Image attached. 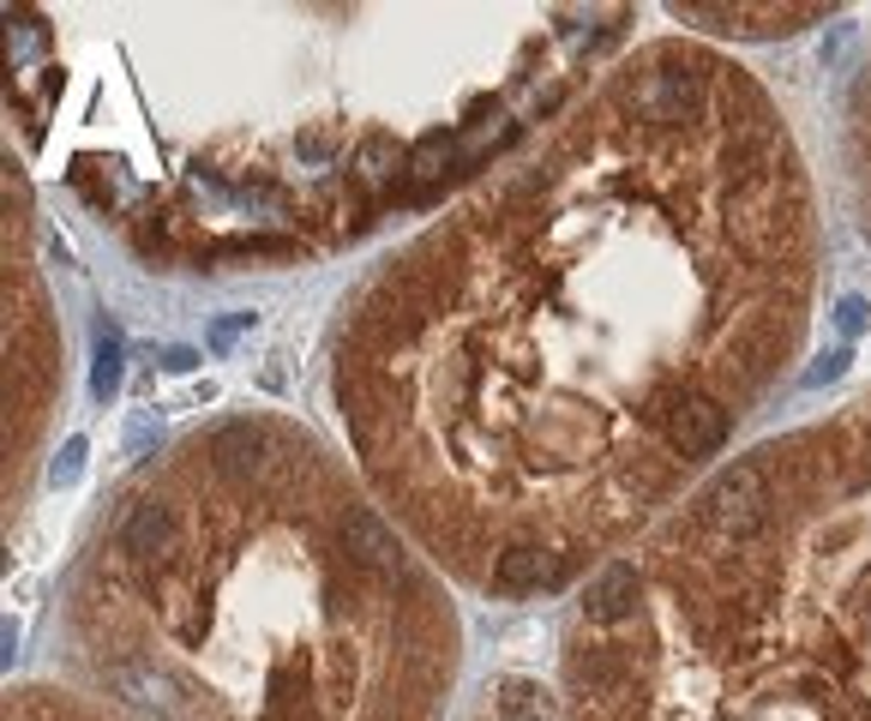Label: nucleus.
Here are the masks:
<instances>
[{
  "mask_svg": "<svg viewBox=\"0 0 871 721\" xmlns=\"http://www.w3.org/2000/svg\"><path fill=\"white\" fill-rule=\"evenodd\" d=\"M619 97L637 121H691L710 102V67L703 60H679V55H656L649 67H637L625 79Z\"/></svg>",
  "mask_w": 871,
  "mask_h": 721,
  "instance_id": "f257e3e1",
  "label": "nucleus"
},
{
  "mask_svg": "<svg viewBox=\"0 0 871 721\" xmlns=\"http://www.w3.org/2000/svg\"><path fill=\"white\" fill-rule=\"evenodd\" d=\"M644 428H656L679 457H710L727 440V409L691 385H661L644 403Z\"/></svg>",
  "mask_w": 871,
  "mask_h": 721,
  "instance_id": "f03ea898",
  "label": "nucleus"
},
{
  "mask_svg": "<svg viewBox=\"0 0 871 721\" xmlns=\"http://www.w3.org/2000/svg\"><path fill=\"white\" fill-rule=\"evenodd\" d=\"M703 518H710L727 541L758 535L763 523H770V487H763V469H758V463H739V469H727L722 481L703 493Z\"/></svg>",
  "mask_w": 871,
  "mask_h": 721,
  "instance_id": "7ed1b4c3",
  "label": "nucleus"
},
{
  "mask_svg": "<svg viewBox=\"0 0 871 721\" xmlns=\"http://www.w3.org/2000/svg\"><path fill=\"white\" fill-rule=\"evenodd\" d=\"M566 572H571L566 553H554L547 541H535V535L499 547V559H493V584L499 589H554V584H566Z\"/></svg>",
  "mask_w": 871,
  "mask_h": 721,
  "instance_id": "20e7f679",
  "label": "nucleus"
},
{
  "mask_svg": "<svg viewBox=\"0 0 871 721\" xmlns=\"http://www.w3.org/2000/svg\"><path fill=\"white\" fill-rule=\"evenodd\" d=\"M337 541H343V553H349V565H361V572H373V577H391L397 565H403V547H397L391 523L373 518V511H349V518L337 523Z\"/></svg>",
  "mask_w": 871,
  "mask_h": 721,
  "instance_id": "39448f33",
  "label": "nucleus"
},
{
  "mask_svg": "<svg viewBox=\"0 0 871 721\" xmlns=\"http://www.w3.org/2000/svg\"><path fill=\"white\" fill-rule=\"evenodd\" d=\"M121 547H126V559H138V565H157L163 553H175V506L138 499L121 523Z\"/></svg>",
  "mask_w": 871,
  "mask_h": 721,
  "instance_id": "423d86ee",
  "label": "nucleus"
},
{
  "mask_svg": "<svg viewBox=\"0 0 871 721\" xmlns=\"http://www.w3.org/2000/svg\"><path fill=\"white\" fill-rule=\"evenodd\" d=\"M265 457H271V428H259V421H228V428L211 440V463L223 475H235V481L259 475Z\"/></svg>",
  "mask_w": 871,
  "mask_h": 721,
  "instance_id": "0eeeda50",
  "label": "nucleus"
},
{
  "mask_svg": "<svg viewBox=\"0 0 871 721\" xmlns=\"http://www.w3.org/2000/svg\"><path fill=\"white\" fill-rule=\"evenodd\" d=\"M625 613H637V572L632 565H601L583 589V620L595 625H619Z\"/></svg>",
  "mask_w": 871,
  "mask_h": 721,
  "instance_id": "6e6552de",
  "label": "nucleus"
},
{
  "mask_svg": "<svg viewBox=\"0 0 871 721\" xmlns=\"http://www.w3.org/2000/svg\"><path fill=\"white\" fill-rule=\"evenodd\" d=\"M457 157V133H427L415 151H409V163H403V192H415L421 180H433V175H445V163Z\"/></svg>",
  "mask_w": 871,
  "mask_h": 721,
  "instance_id": "1a4fd4ad",
  "label": "nucleus"
},
{
  "mask_svg": "<svg viewBox=\"0 0 871 721\" xmlns=\"http://www.w3.org/2000/svg\"><path fill=\"white\" fill-rule=\"evenodd\" d=\"M91 391H97V397H114V391H121V331H114V325H102V331H97Z\"/></svg>",
  "mask_w": 871,
  "mask_h": 721,
  "instance_id": "9d476101",
  "label": "nucleus"
},
{
  "mask_svg": "<svg viewBox=\"0 0 871 721\" xmlns=\"http://www.w3.org/2000/svg\"><path fill=\"white\" fill-rule=\"evenodd\" d=\"M391 169H397V145L386 133H367L361 151H355V180H361V187H379Z\"/></svg>",
  "mask_w": 871,
  "mask_h": 721,
  "instance_id": "9b49d317",
  "label": "nucleus"
},
{
  "mask_svg": "<svg viewBox=\"0 0 871 721\" xmlns=\"http://www.w3.org/2000/svg\"><path fill=\"white\" fill-rule=\"evenodd\" d=\"M79 475H85V440H67V445H60V457L48 463V481H55V487H72Z\"/></svg>",
  "mask_w": 871,
  "mask_h": 721,
  "instance_id": "f8f14e48",
  "label": "nucleus"
},
{
  "mask_svg": "<svg viewBox=\"0 0 871 721\" xmlns=\"http://www.w3.org/2000/svg\"><path fill=\"white\" fill-rule=\"evenodd\" d=\"M836 325H841V331H848V337H860V331L871 325V307L860 301V295H848V301H841V307H836Z\"/></svg>",
  "mask_w": 871,
  "mask_h": 721,
  "instance_id": "ddd939ff",
  "label": "nucleus"
},
{
  "mask_svg": "<svg viewBox=\"0 0 871 721\" xmlns=\"http://www.w3.org/2000/svg\"><path fill=\"white\" fill-rule=\"evenodd\" d=\"M841 367H848V350H836V355H824V360H817V367H812V373H805V385H824V379H836V373H841Z\"/></svg>",
  "mask_w": 871,
  "mask_h": 721,
  "instance_id": "4468645a",
  "label": "nucleus"
},
{
  "mask_svg": "<svg viewBox=\"0 0 871 721\" xmlns=\"http://www.w3.org/2000/svg\"><path fill=\"white\" fill-rule=\"evenodd\" d=\"M331 151H337V138H331V133H306V138H301V157H306V163H325Z\"/></svg>",
  "mask_w": 871,
  "mask_h": 721,
  "instance_id": "2eb2a0df",
  "label": "nucleus"
},
{
  "mask_svg": "<svg viewBox=\"0 0 871 721\" xmlns=\"http://www.w3.org/2000/svg\"><path fill=\"white\" fill-rule=\"evenodd\" d=\"M247 325H253V313H241V319H223V325L211 331V343H216V350H223V343H228V337H241V331H247Z\"/></svg>",
  "mask_w": 871,
  "mask_h": 721,
  "instance_id": "dca6fc26",
  "label": "nucleus"
},
{
  "mask_svg": "<svg viewBox=\"0 0 871 721\" xmlns=\"http://www.w3.org/2000/svg\"><path fill=\"white\" fill-rule=\"evenodd\" d=\"M157 433H163V428H157V421H150V415L138 421V428H133V457H138V451H145L150 440H157Z\"/></svg>",
  "mask_w": 871,
  "mask_h": 721,
  "instance_id": "f3484780",
  "label": "nucleus"
},
{
  "mask_svg": "<svg viewBox=\"0 0 871 721\" xmlns=\"http://www.w3.org/2000/svg\"><path fill=\"white\" fill-rule=\"evenodd\" d=\"M163 367H169V373H187V367H193V350H169V360H163Z\"/></svg>",
  "mask_w": 871,
  "mask_h": 721,
  "instance_id": "a211bd4d",
  "label": "nucleus"
}]
</instances>
